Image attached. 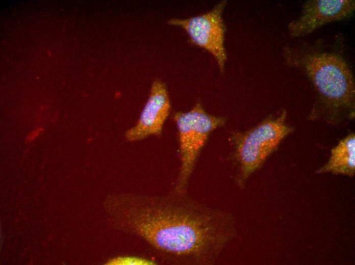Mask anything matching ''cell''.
Wrapping results in <instances>:
<instances>
[{"instance_id":"1","label":"cell","mask_w":355,"mask_h":265,"mask_svg":"<svg viewBox=\"0 0 355 265\" xmlns=\"http://www.w3.org/2000/svg\"><path fill=\"white\" fill-rule=\"evenodd\" d=\"M115 221L174 263L210 265L237 235L230 212L172 191L164 196L121 194L114 200Z\"/></svg>"},{"instance_id":"2","label":"cell","mask_w":355,"mask_h":265,"mask_svg":"<svg viewBox=\"0 0 355 265\" xmlns=\"http://www.w3.org/2000/svg\"><path fill=\"white\" fill-rule=\"evenodd\" d=\"M345 49L341 33L329 42L320 38L283 47L284 64L300 71L313 92L308 120L337 126L354 119V77Z\"/></svg>"},{"instance_id":"3","label":"cell","mask_w":355,"mask_h":265,"mask_svg":"<svg viewBox=\"0 0 355 265\" xmlns=\"http://www.w3.org/2000/svg\"><path fill=\"white\" fill-rule=\"evenodd\" d=\"M287 115L286 110L282 109L251 128L232 136L236 182L240 187L245 186L249 178L294 132L295 127L288 121Z\"/></svg>"},{"instance_id":"4","label":"cell","mask_w":355,"mask_h":265,"mask_svg":"<svg viewBox=\"0 0 355 265\" xmlns=\"http://www.w3.org/2000/svg\"><path fill=\"white\" fill-rule=\"evenodd\" d=\"M177 128L180 166L173 191L187 192L188 183L200 153L211 133L225 119L208 113L200 102L187 112L173 115Z\"/></svg>"},{"instance_id":"5","label":"cell","mask_w":355,"mask_h":265,"mask_svg":"<svg viewBox=\"0 0 355 265\" xmlns=\"http://www.w3.org/2000/svg\"><path fill=\"white\" fill-rule=\"evenodd\" d=\"M225 4V1H221L203 14L187 18H172L168 21L170 25L183 28L193 44L209 52L221 72H223L227 60L222 16Z\"/></svg>"},{"instance_id":"6","label":"cell","mask_w":355,"mask_h":265,"mask_svg":"<svg viewBox=\"0 0 355 265\" xmlns=\"http://www.w3.org/2000/svg\"><path fill=\"white\" fill-rule=\"evenodd\" d=\"M354 10V0L307 1L298 17L288 24L289 35L305 37L324 25L349 18Z\"/></svg>"},{"instance_id":"7","label":"cell","mask_w":355,"mask_h":265,"mask_svg":"<svg viewBox=\"0 0 355 265\" xmlns=\"http://www.w3.org/2000/svg\"><path fill=\"white\" fill-rule=\"evenodd\" d=\"M171 104L165 84L153 83L147 101L136 123L124 133L125 139L136 142L150 136H160L170 112Z\"/></svg>"},{"instance_id":"8","label":"cell","mask_w":355,"mask_h":265,"mask_svg":"<svg viewBox=\"0 0 355 265\" xmlns=\"http://www.w3.org/2000/svg\"><path fill=\"white\" fill-rule=\"evenodd\" d=\"M318 174L353 177L355 173V134L351 132L340 139L334 146L327 161L318 168Z\"/></svg>"},{"instance_id":"9","label":"cell","mask_w":355,"mask_h":265,"mask_svg":"<svg viewBox=\"0 0 355 265\" xmlns=\"http://www.w3.org/2000/svg\"><path fill=\"white\" fill-rule=\"evenodd\" d=\"M108 264L112 265H153L155 262L149 259L133 256H119L110 260Z\"/></svg>"}]
</instances>
